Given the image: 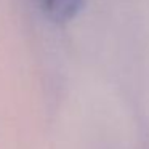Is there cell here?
Instances as JSON below:
<instances>
[{
    "instance_id": "obj_1",
    "label": "cell",
    "mask_w": 149,
    "mask_h": 149,
    "mask_svg": "<svg viewBox=\"0 0 149 149\" xmlns=\"http://www.w3.org/2000/svg\"><path fill=\"white\" fill-rule=\"evenodd\" d=\"M39 8L56 23H66L72 19L80 10L84 0H36Z\"/></svg>"
}]
</instances>
